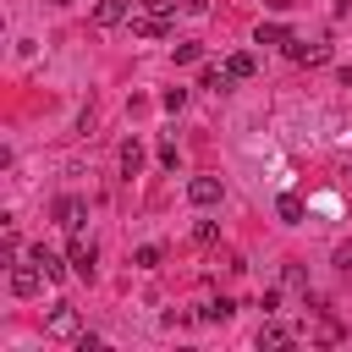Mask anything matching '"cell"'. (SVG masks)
Wrapping results in <instances>:
<instances>
[{
	"instance_id": "obj_18",
	"label": "cell",
	"mask_w": 352,
	"mask_h": 352,
	"mask_svg": "<svg viewBox=\"0 0 352 352\" xmlns=\"http://www.w3.org/2000/svg\"><path fill=\"white\" fill-rule=\"evenodd\" d=\"M192 242H204V248L220 242V226H214V220H198V226H192Z\"/></svg>"
},
{
	"instance_id": "obj_20",
	"label": "cell",
	"mask_w": 352,
	"mask_h": 352,
	"mask_svg": "<svg viewBox=\"0 0 352 352\" xmlns=\"http://www.w3.org/2000/svg\"><path fill=\"white\" fill-rule=\"evenodd\" d=\"M143 11H154V16H176V0H138Z\"/></svg>"
},
{
	"instance_id": "obj_8",
	"label": "cell",
	"mask_w": 352,
	"mask_h": 352,
	"mask_svg": "<svg viewBox=\"0 0 352 352\" xmlns=\"http://www.w3.org/2000/svg\"><path fill=\"white\" fill-rule=\"evenodd\" d=\"M82 220H88V204L82 198H60L55 204V226L60 231H82Z\"/></svg>"
},
{
	"instance_id": "obj_13",
	"label": "cell",
	"mask_w": 352,
	"mask_h": 352,
	"mask_svg": "<svg viewBox=\"0 0 352 352\" xmlns=\"http://www.w3.org/2000/svg\"><path fill=\"white\" fill-rule=\"evenodd\" d=\"M138 170H143V143L126 138V143H121V176H138Z\"/></svg>"
},
{
	"instance_id": "obj_5",
	"label": "cell",
	"mask_w": 352,
	"mask_h": 352,
	"mask_svg": "<svg viewBox=\"0 0 352 352\" xmlns=\"http://www.w3.org/2000/svg\"><path fill=\"white\" fill-rule=\"evenodd\" d=\"M132 33H138V38H165V33H170V16H154V11H143V6H132Z\"/></svg>"
},
{
	"instance_id": "obj_9",
	"label": "cell",
	"mask_w": 352,
	"mask_h": 352,
	"mask_svg": "<svg viewBox=\"0 0 352 352\" xmlns=\"http://www.w3.org/2000/svg\"><path fill=\"white\" fill-rule=\"evenodd\" d=\"M286 55H292V60H302V66H324V60H330V44H302V38H292V44H286Z\"/></svg>"
},
{
	"instance_id": "obj_12",
	"label": "cell",
	"mask_w": 352,
	"mask_h": 352,
	"mask_svg": "<svg viewBox=\"0 0 352 352\" xmlns=\"http://www.w3.org/2000/svg\"><path fill=\"white\" fill-rule=\"evenodd\" d=\"M231 314H236V302H231V297H209V302L198 308V319H204V324H226Z\"/></svg>"
},
{
	"instance_id": "obj_14",
	"label": "cell",
	"mask_w": 352,
	"mask_h": 352,
	"mask_svg": "<svg viewBox=\"0 0 352 352\" xmlns=\"http://www.w3.org/2000/svg\"><path fill=\"white\" fill-rule=\"evenodd\" d=\"M258 346L270 352V346H292V330L286 324H258Z\"/></svg>"
},
{
	"instance_id": "obj_4",
	"label": "cell",
	"mask_w": 352,
	"mask_h": 352,
	"mask_svg": "<svg viewBox=\"0 0 352 352\" xmlns=\"http://www.w3.org/2000/svg\"><path fill=\"white\" fill-rule=\"evenodd\" d=\"M132 6H138V0H94V28H121V22H132Z\"/></svg>"
},
{
	"instance_id": "obj_15",
	"label": "cell",
	"mask_w": 352,
	"mask_h": 352,
	"mask_svg": "<svg viewBox=\"0 0 352 352\" xmlns=\"http://www.w3.org/2000/svg\"><path fill=\"white\" fill-rule=\"evenodd\" d=\"M253 44H292V33H286L280 22H258V33H253Z\"/></svg>"
},
{
	"instance_id": "obj_22",
	"label": "cell",
	"mask_w": 352,
	"mask_h": 352,
	"mask_svg": "<svg viewBox=\"0 0 352 352\" xmlns=\"http://www.w3.org/2000/svg\"><path fill=\"white\" fill-rule=\"evenodd\" d=\"M72 346H77V352H99V346H104V341H99V336H94V330H82V336H77V341H72Z\"/></svg>"
},
{
	"instance_id": "obj_3",
	"label": "cell",
	"mask_w": 352,
	"mask_h": 352,
	"mask_svg": "<svg viewBox=\"0 0 352 352\" xmlns=\"http://www.w3.org/2000/svg\"><path fill=\"white\" fill-rule=\"evenodd\" d=\"M6 280H11V297H33V292H38L50 275H44V270L28 258V264H11V275H6Z\"/></svg>"
},
{
	"instance_id": "obj_7",
	"label": "cell",
	"mask_w": 352,
	"mask_h": 352,
	"mask_svg": "<svg viewBox=\"0 0 352 352\" xmlns=\"http://www.w3.org/2000/svg\"><path fill=\"white\" fill-rule=\"evenodd\" d=\"M28 258H33V264H38V270H44L50 280H66V270H72V258H60V253H50L44 242H33V248H28Z\"/></svg>"
},
{
	"instance_id": "obj_2",
	"label": "cell",
	"mask_w": 352,
	"mask_h": 352,
	"mask_svg": "<svg viewBox=\"0 0 352 352\" xmlns=\"http://www.w3.org/2000/svg\"><path fill=\"white\" fill-rule=\"evenodd\" d=\"M66 258H72V275H77V280H94V264H99V248H94L88 236H77V231H72V248H66Z\"/></svg>"
},
{
	"instance_id": "obj_17",
	"label": "cell",
	"mask_w": 352,
	"mask_h": 352,
	"mask_svg": "<svg viewBox=\"0 0 352 352\" xmlns=\"http://www.w3.org/2000/svg\"><path fill=\"white\" fill-rule=\"evenodd\" d=\"M204 60V44H176V66H198Z\"/></svg>"
},
{
	"instance_id": "obj_10",
	"label": "cell",
	"mask_w": 352,
	"mask_h": 352,
	"mask_svg": "<svg viewBox=\"0 0 352 352\" xmlns=\"http://www.w3.org/2000/svg\"><path fill=\"white\" fill-rule=\"evenodd\" d=\"M220 72H226V77H231V82H248V77H253V72H258V60H253V55H248V50H236V55H226V66H220Z\"/></svg>"
},
{
	"instance_id": "obj_21",
	"label": "cell",
	"mask_w": 352,
	"mask_h": 352,
	"mask_svg": "<svg viewBox=\"0 0 352 352\" xmlns=\"http://www.w3.org/2000/svg\"><path fill=\"white\" fill-rule=\"evenodd\" d=\"M160 165H165V170H176V165H182V154H176V143H160Z\"/></svg>"
},
{
	"instance_id": "obj_16",
	"label": "cell",
	"mask_w": 352,
	"mask_h": 352,
	"mask_svg": "<svg viewBox=\"0 0 352 352\" xmlns=\"http://www.w3.org/2000/svg\"><path fill=\"white\" fill-rule=\"evenodd\" d=\"M160 258H165V253H160L154 242H143V248L132 253V264H138V270H160Z\"/></svg>"
},
{
	"instance_id": "obj_11",
	"label": "cell",
	"mask_w": 352,
	"mask_h": 352,
	"mask_svg": "<svg viewBox=\"0 0 352 352\" xmlns=\"http://www.w3.org/2000/svg\"><path fill=\"white\" fill-rule=\"evenodd\" d=\"M275 214H280V226H302V214H308V204H302L297 192H280V198H275Z\"/></svg>"
},
{
	"instance_id": "obj_26",
	"label": "cell",
	"mask_w": 352,
	"mask_h": 352,
	"mask_svg": "<svg viewBox=\"0 0 352 352\" xmlns=\"http://www.w3.org/2000/svg\"><path fill=\"white\" fill-rule=\"evenodd\" d=\"M346 187H352V170H346Z\"/></svg>"
},
{
	"instance_id": "obj_19",
	"label": "cell",
	"mask_w": 352,
	"mask_h": 352,
	"mask_svg": "<svg viewBox=\"0 0 352 352\" xmlns=\"http://www.w3.org/2000/svg\"><path fill=\"white\" fill-rule=\"evenodd\" d=\"M160 104H165V110H182V104H187V88H165Z\"/></svg>"
},
{
	"instance_id": "obj_1",
	"label": "cell",
	"mask_w": 352,
	"mask_h": 352,
	"mask_svg": "<svg viewBox=\"0 0 352 352\" xmlns=\"http://www.w3.org/2000/svg\"><path fill=\"white\" fill-rule=\"evenodd\" d=\"M44 336H50V341H77V336H82L77 308H72V302H55V308L44 314Z\"/></svg>"
},
{
	"instance_id": "obj_25",
	"label": "cell",
	"mask_w": 352,
	"mask_h": 352,
	"mask_svg": "<svg viewBox=\"0 0 352 352\" xmlns=\"http://www.w3.org/2000/svg\"><path fill=\"white\" fill-rule=\"evenodd\" d=\"M50 6H72V0H50Z\"/></svg>"
},
{
	"instance_id": "obj_6",
	"label": "cell",
	"mask_w": 352,
	"mask_h": 352,
	"mask_svg": "<svg viewBox=\"0 0 352 352\" xmlns=\"http://www.w3.org/2000/svg\"><path fill=\"white\" fill-rule=\"evenodd\" d=\"M220 192H226V187H220V176H192V182H187V198H192L198 209H214V204H220Z\"/></svg>"
},
{
	"instance_id": "obj_24",
	"label": "cell",
	"mask_w": 352,
	"mask_h": 352,
	"mask_svg": "<svg viewBox=\"0 0 352 352\" xmlns=\"http://www.w3.org/2000/svg\"><path fill=\"white\" fill-rule=\"evenodd\" d=\"M292 6H297V0H270V11H292Z\"/></svg>"
},
{
	"instance_id": "obj_23",
	"label": "cell",
	"mask_w": 352,
	"mask_h": 352,
	"mask_svg": "<svg viewBox=\"0 0 352 352\" xmlns=\"http://www.w3.org/2000/svg\"><path fill=\"white\" fill-rule=\"evenodd\" d=\"M336 270H352V242H341V248H336Z\"/></svg>"
}]
</instances>
